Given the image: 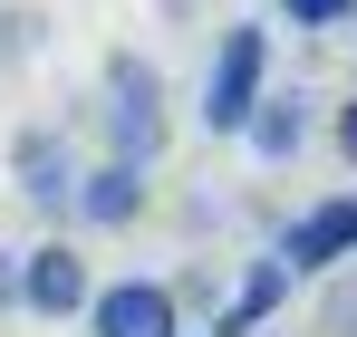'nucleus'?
I'll use <instances>...</instances> for the list:
<instances>
[{"label": "nucleus", "mask_w": 357, "mask_h": 337, "mask_svg": "<svg viewBox=\"0 0 357 337\" xmlns=\"http://www.w3.org/2000/svg\"><path fill=\"white\" fill-rule=\"evenodd\" d=\"M39 39H49V19H39V10H0V68L39 58Z\"/></svg>", "instance_id": "obj_10"}, {"label": "nucleus", "mask_w": 357, "mask_h": 337, "mask_svg": "<svg viewBox=\"0 0 357 337\" xmlns=\"http://www.w3.org/2000/svg\"><path fill=\"white\" fill-rule=\"evenodd\" d=\"M348 251H357V193H328V203H309V212L280 231V260H290V280H328Z\"/></svg>", "instance_id": "obj_6"}, {"label": "nucleus", "mask_w": 357, "mask_h": 337, "mask_svg": "<svg viewBox=\"0 0 357 337\" xmlns=\"http://www.w3.org/2000/svg\"><path fill=\"white\" fill-rule=\"evenodd\" d=\"M97 125H107V155L116 164H165V145H174V116H165V68L155 58L116 49L107 58V107H97Z\"/></svg>", "instance_id": "obj_1"}, {"label": "nucleus", "mask_w": 357, "mask_h": 337, "mask_svg": "<svg viewBox=\"0 0 357 337\" xmlns=\"http://www.w3.org/2000/svg\"><path fill=\"white\" fill-rule=\"evenodd\" d=\"M280 299H290V260L271 251V260H251V270H241V289H232V308L213 318V337H251L271 308H280Z\"/></svg>", "instance_id": "obj_9"}, {"label": "nucleus", "mask_w": 357, "mask_h": 337, "mask_svg": "<svg viewBox=\"0 0 357 337\" xmlns=\"http://www.w3.org/2000/svg\"><path fill=\"white\" fill-rule=\"evenodd\" d=\"M328 145H338V155H348V164H357V97H348V107H338V116H328Z\"/></svg>", "instance_id": "obj_13"}, {"label": "nucleus", "mask_w": 357, "mask_h": 337, "mask_svg": "<svg viewBox=\"0 0 357 337\" xmlns=\"http://www.w3.org/2000/svg\"><path fill=\"white\" fill-rule=\"evenodd\" d=\"M290 10V29H338V19H357V0H280Z\"/></svg>", "instance_id": "obj_12"}, {"label": "nucleus", "mask_w": 357, "mask_h": 337, "mask_svg": "<svg viewBox=\"0 0 357 337\" xmlns=\"http://www.w3.org/2000/svg\"><path fill=\"white\" fill-rule=\"evenodd\" d=\"M319 337H357V280H338V270L319 289Z\"/></svg>", "instance_id": "obj_11"}, {"label": "nucleus", "mask_w": 357, "mask_h": 337, "mask_svg": "<svg viewBox=\"0 0 357 337\" xmlns=\"http://www.w3.org/2000/svg\"><path fill=\"white\" fill-rule=\"evenodd\" d=\"M241 145H251V164H299V145H309V97H299V87H261V107L241 116Z\"/></svg>", "instance_id": "obj_8"}, {"label": "nucleus", "mask_w": 357, "mask_h": 337, "mask_svg": "<svg viewBox=\"0 0 357 337\" xmlns=\"http://www.w3.org/2000/svg\"><path fill=\"white\" fill-rule=\"evenodd\" d=\"M261 87H271V29H222V49H213V77H203V125L213 135H241V116L261 107Z\"/></svg>", "instance_id": "obj_2"}, {"label": "nucleus", "mask_w": 357, "mask_h": 337, "mask_svg": "<svg viewBox=\"0 0 357 337\" xmlns=\"http://www.w3.org/2000/svg\"><path fill=\"white\" fill-rule=\"evenodd\" d=\"M20 308V251H0V318Z\"/></svg>", "instance_id": "obj_14"}, {"label": "nucleus", "mask_w": 357, "mask_h": 337, "mask_svg": "<svg viewBox=\"0 0 357 337\" xmlns=\"http://www.w3.org/2000/svg\"><path fill=\"white\" fill-rule=\"evenodd\" d=\"M145 203H155V193H145V164H116V155H107V164L77 173L68 222H77V231H135V222H145Z\"/></svg>", "instance_id": "obj_7"}, {"label": "nucleus", "mask_w": 357, "mask_h": 337, "mask_svg": "<svg viewBox=\"0 0 357 337\" xmlns=\"http://www.w3.org/2000/svg\"><path fill=\"white\" fill-rule=\"evenodd\" d=\"M77 318H87V337H183V308L165 280H97Z\"/></svg>", "instance_id": "obj_4"}, {"label": "nucleus", "mask_w": 357, "mask_h": 337, "mask_svg": "<svg viewBox=\"0 0 357 337\" xmlns=\"http://www.w3.org/2000/svg\"><path fill=\"white\" fill-rule=\"evenodd\" d=\"M87 289H97V270H87V251L68 241V231H49L39 251H20V318H77L87 308Z\"/></svg>", "instance_id": "obj_3"}, {"label": "nucleus", "mask_w": 357, "mask_h": 337, "mask_svg": "<svg viewBox=\"0 0 357 337\" xmlns=\"http://www.w3.org/2000/svg\"><path fill=\"white\" fill-rule=\"evenodd\" d=\"M10 183L29 193V212L68 222V193H77V155H68V135H59V125H20V135H10Z\"/></svg>", "instance_id": "obj_5"}]
</instances>
